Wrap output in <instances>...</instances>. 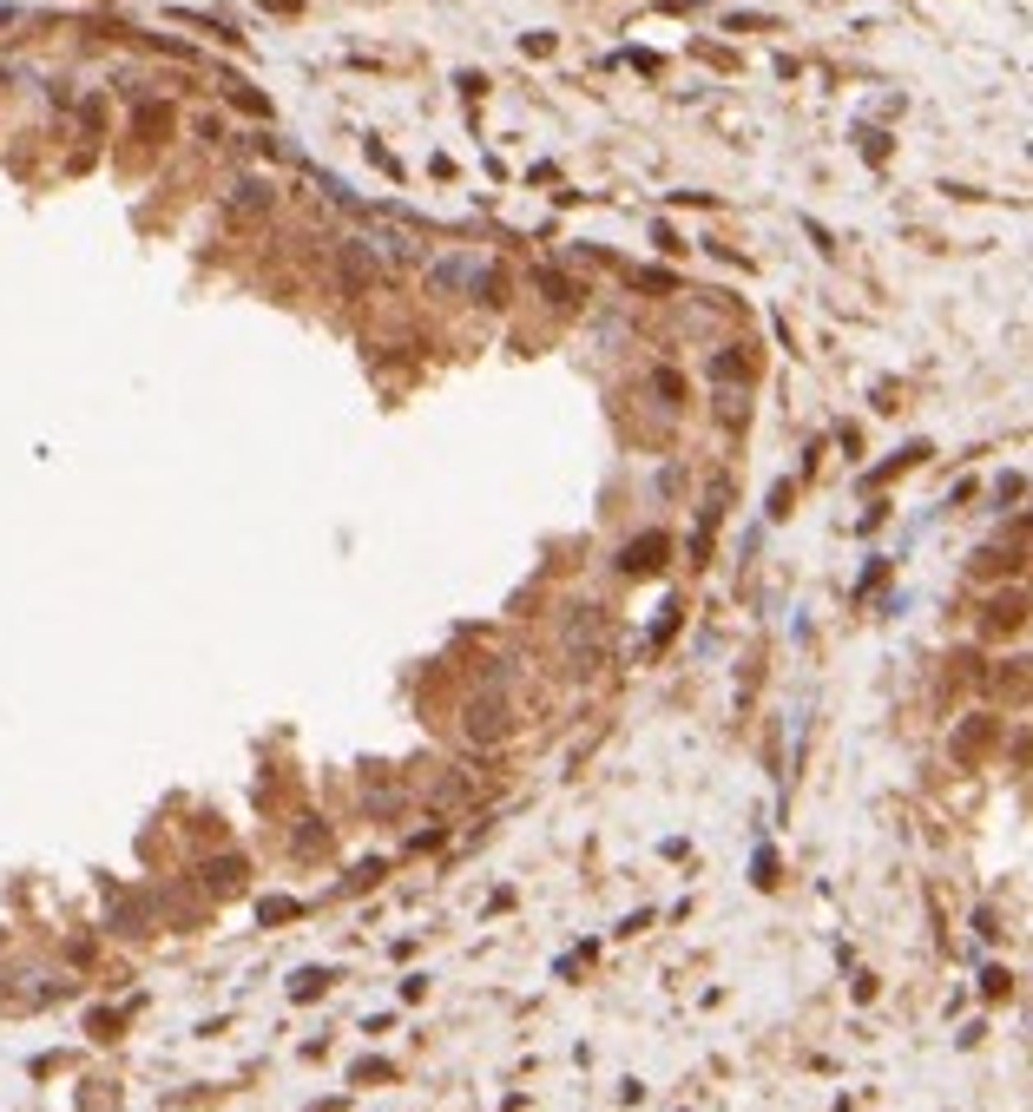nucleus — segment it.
<instances>
[{"instance_id":"obj_1","label":"nucleus","mask_w":1033,"mask_h":1112,"mask_svg":"<svg viewBox=\"0 0 1033 1112\" xmlns=\"http://www.w3.org/2000/svg\"><path fill=\"white\" fill-rule=\"evenodd\" d=\"M369 277H376V264H369V257H362L356 244H349V251H343V283H349V290H362Z\"/></svg>"}]
</instances>
